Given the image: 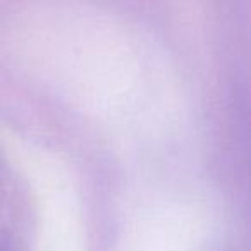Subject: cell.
Here are the masks:
<instances>
[]
</instances>
